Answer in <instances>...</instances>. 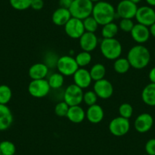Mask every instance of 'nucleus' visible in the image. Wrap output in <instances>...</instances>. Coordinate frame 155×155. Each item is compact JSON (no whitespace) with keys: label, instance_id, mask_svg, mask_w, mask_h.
I'll return each instance as SVG.
<instances>
[{"label":"nucleus","instance_id":"obj_27","mask_svg":"<svg viewBox=\"0 0 155 155\" xmlns=\"http://www.w3.org/2000/svg\"><path fill=\"white\" fill-rule=\"evenodd\" d=\"M74 59L79 68H84L91 62L92 56L89 52L81 51L78 53Z\"/></svg>","mask_w":155,"mask_h":155},{"label":"nucleus","instance_id":"obj_17","mask_svg":"<svg viewBox=\"0 0 155 155\" xmlns=\"http://www.w3.org/2000/svg\"><path fill=\"white\" fill-rule=\"evenodd\" d=\"M104 118V109L99 104H94L88 107L86 111V119L93 124H98Z\"/></svg>","mask_w":155,"mask_h":155},{"label":"nucleus","instance_id":"obj_44","mask_svg":"<svg viewBox=\"0 0 155 155\" xmlns=\"http://www.w3.org/2000/svg\"><path fill=\"white\" fill-rule=\"evenodd\" d=\"M0 155H2V153H1V150H0Z\"/></svg>","mask_w":155,"mask_h":155},{"label":"nucleus","instance_id":"obj_32","mask_svg":"<svg viewBox=\"0 0 155 155\" xmlns=\"http://www.w3.org/2000/svg\"><path fill=\"white\" fill-rule=\"evenodd\" d=\"M119 113L120 116H122L123 118H131L133 114V107L130 104L123 103L119 107Z\"/></svg>","mask_w":155,"mask_h":155},{"label":"nucleus","instance_id":"obj_4","mask_svg":"<svg viewBox=\"0 0 155 155\" xmlns=\"http://www.w3.org/2000/svg\"><path fill=\"white\" fill-rule=\"evenodd\" d=\"M94 8V2L91 0H74L68 8L71 17L84 20L91 15Z\"/></svg>","mask_w":155,"mask_h":155},{"label":"nucleus","instance_id":"obj_37","mask_svg":"<svg viewBox=\"0 0 155 155\" xmlns=\"http://www.w3.org/2000/svg\"><path fill=\"white\" fill-rule=\"evenodd\" d=\"M44 0H33L31 2V8L35 11H40L44 8Z\"/></svg>","mask_w":155,"mask_h":155},{"label":"nucleus","instance_id":"obj_7","mask_svg":"<svg viewBox=\"0 0 155 155\" xmlns=\"http://www.w3.org/2000/svg\"><path fill=\"white\" fill-rule=\"evenodd\" d=\"M50 87L47 80L38 79L32 80L28 85V92L30 94L35 98H43L49 94Z\"/></svg>","mask_w":155,"mask_h":155},{"label":"nucleus","instance_id":"obj_45","mask_svg":"<svg viewBox=\"0 0 155 155\" xmlns=\"http://www.w3.org/2000/svg\"><path fill=\"white\" fill-rule=\"evenodd\" d=\"M154 56H155V51H154Z\"/></svg>","mask_w":155,"mask_h":155},{"label":"nucleus","instance_id":"obj_12","mask_svg":"<svg viewBox=\"0 0 155 155\" xmlns=\"http://www.w3.org/2000/svg\"><path fill=\"white\" fill-rule=\"evenodd\" d=\"M93 88V91L95 92L97 97L101 99H109L113 94V84L110 81L105 78L95 81Z\"/></svg>","mask_w":155,"mask_h":155},{"label":"nucleus","instance_id":"obj_30","mask_svg":"<svg viewBox=\"0 0 155 155\" xmlns=\"http://www.w3.org/2000/svg\"><path fill=\"white\" fill-rule=\"evenodd\" d=\"M0 150L2 155H14L16 151V147L12 141H3L0 142Z\"/></svg>","mask_w":155,"mask_h":155},{"label":"nucleus","instance_id":"obj_8","mask_svg":"<svg viewBox=\"0 0 155 155\" xmlns=\"http://www.w3.org/2000/svg\"><path fill=\"white\" fill-rule=\"evenodd\" d=\"M130 129V122L129 119L118 116L113 119L109 124L110 132L116 137H121L126 135Z\"/></svg>","mask_w":155,"mask_h":155},{"label":"nucleus","instance_id":"obj_21","mask_svg":"<svg viewBox=\"0 0 155 155\" xmlns=\"http://www.w3.org/2000/svg\"><path fill=\"white\" fill-rule=\"evenodd\" d=\"M66 117L70 122L75 124L82 123L86 118V112L80 105L69 107Z\"/></svg>","mask_w":155,"mask_h":155},{"label":"nucleus","instance_id":"obj_34","mask_svg":"<svg viewBox=\"0 0 155 155\" xmlns=\"http://www.w3.org/2000/svg\"><path fill=\"white\" fill-rule=\"evenodd\" d=\"M97 96L94 91H87L85 93H84L83 101L85 103L86 105L90 107V106L94 105L97 104Z\"/></svg>","mask_w":155,"mask_h":155},{"label":"nucleus","instance_id":"obj_14","mask_svg":"<svg viewBox=\"0 0 155 155\" xmlns=\"http://www.w3.org/2000/svg\"><path fill=\"white\" fill-rule=\"evenodd\" d=\"M74 84L81 89L87 88L91 84L92 78L90 71L84 68H79L73 74Z\"/></svg>","mask_w":155,"mask_h":155},{"label":"nucleus","instance_id":"obj_43","mask_svg":"<svg viewBox=\"0 0 155 155\" xmlns=\"http://www.w3.org/2000/svg\"><path fill=\"white\" fill-rule=\"evenodd\" d=\"M91 2H95V3H96V2H100V1H101V0H91Z\"/></svg>","mask_w":155,"mask_h":155},{"label":"nucleus","instance_id":"obj_10","mask_svg":"<svg viewBox=\"0 0 155 155\" xmlns=\"http://www.w3.org/2000/svg\"><path fill=\"white\" fill-rule=\"evenodd\" d=\"M138 6L130 0H122L116 8V13L122 18L132 19L135 17Z\"/></svg>","mask_w":155,"mask_h":155},{"label":"nucleus","instance_id":"obj_23","mask_svg":"<svg viewBox=\"0 0 155 155\" xmlns=\"http://www.w3.org/2000/svg\"><path fill=\"white\" fill-rule=\"evenodd\" d=\"M119 26L114 22L107 24V25L103 26L102 30H101V34L104 39L107 38H115L116 34L119 32Z\"/></svg>","mask_w":155,"mask_h":155},{"label":"nucleus","instance_id":"obj_47","mask_svg":"<svg viewBox=\"0 0 155 155\" xmlns=\"http://www.w3.org/2000/svg\"></svg>","mask_w":155,"mask_h":155},{"label":"nucleus","instance_id":"obj_3","mask_svg":"<svg viewBox=\"0 0 155 155\" xmlns=\"http://www.w3.org/2000/svg\"><path fill=\"white\" fill-rule=\"evenodd\" d=\"M100 49L104 57L108 60H116L120 57L123 52L121 43L116 38L103 39Z\"/></svg>","mask_w":155,"mask_h":155},{"label":"nucleus","instance_id":"obj_20","mask_svg":"<svg viewBox=\"0 0 155 155\" xmlns=\"http://www.w3.org/2000/svg\"><path fill=\"white\" fill-rule=\"evenodd\" d=\"M71 18V15L68 8L59 7L53 12L52 15V21L57 26H65Z\"/></svg>","mask_w":155,"mask_h":155},{"label":"nucleus","instance_id":"obj_42","mask_svg":"<svg viewBox=\"0 0 155 155\" xmlns=\"http://www.w3.org/2000/svg\"><path fill=\"white\" fill-rule=\"evenodd\" d=\"M131 2H133V3H135V4H136V5H138V3H140V2H141V1H142V0H130Z\"/></svg>","mask_w":155,"mask_h":155},{"label":"nucleus","instance_id":"obj_11","mask_svg":"<svg viewBox=\"0 0 155 155\" xmlns=\"http://www.w3.org/2000/svg\"><path fill=\"white\" fill-rule=\"evenodd\" d=\"M135 18L138 24L150 27L155 23V10L149 5L139 7Z\"/></svg>","mask_w":155,"mask_h":155},{"label":"nucleus","instance_id":"obj_28","mask_svg":"<svg viewBox=\"0 0 155 155\" xmlns=\"http://www.w3.org/2000/svg\"><path fill=\"white\" fill-rule=\"evenodd\" d=\"M12 97V89L6 84L0 85V104L7 105Z\"/></svg>","mask_w":155,"mask_h":155},{"label":"nucleus","instance_id":"obj_24","mask_svg":"<svg viewBox=\"0 0 155 155\" xmlns=\"http://www.w3.org/2000/svg\"><path fill=\"white\" fill-rule=\"evenodd\" d=\"M90 74L93 81H97L104 78L106 75V68L103 64L96 63L91 68Z\"/></svg>","mask_w":155,"mask_h":155},{"label":"nucleus","instance_id":"obj_15","mask_svg":"<svg viewBox=\"0 0 155 155\" xmlns=\"http://www.w3.org/2000/svg\"><path fill=\"white\" fill-rule=\"evenodd\" d=\"M130 34L134 41H135L138 44H143L146 43L150 36L148 27L138 23L134 25Z\"/></svg>","mask_w":155,"mask_h":155},{"label":"nucleus","instance_id":"obj_39","mask_svg":"<svg viewBox=\"0 0 155 155\" xmlns=\"http://www.w3.org/2000/svg\"><path fill=\"white\" fill-rule=\"evenodd\" d=\"M148 78L150 79V82L151 83H155V67L152 68L150 70L148 74Z\"/></svg>","mask_w":155,"mask_h":155},{"label":"nucleus","instance_id":"obj_5","mask_svg":"<svg viewBox=\"0 0 155 155\" xmlns=\"http://www.w3.org/2000/svg\"><path fill=\"white\" fill-rule=\"evenodd\" d=\"M56 67L58 71L64 76L73 75L79 68L75 59L70 56H62L58 58Z\"/></svg>","mask_w":155,"mask_h":155},{"label":"nucleus","instance_id":"obj_40","mask_svg":"<svg viewBox=\"0 0 155 155\" xmlns=\"http://www.w3.org/2000/svg\"><path fill=\"white\" fill-rule=\"evenodd\" d=\"M149 31H150V35L155 38V23H153V25L149 27Z\"/></svg>","mask_w":155,"mask_h":155},{"label":"nucleus","instance_id":"obj_31","mask_svg":"<svg viewBox=\"0 0 155 155\" xmlns=\"http://www.w3.org/2000/svg\"><path fill=\"white\" fill-rule=\"evenodd\" d=\"M82 21L83 25H84V30H85V32L94 33L95 31H97L98 26H99L97 21L94 18V17L92 15L84 18V20H82Z\"/></svg>","mask_w":155,"mask_h":155},{"label":"nucleus","instance_id":"obj_22","mask_svg":"<svg viewBox=\"0 0 155 155\" xmlns=\"http://www.w3.org/2000/svg\"><path fill=\"white\" fill-rule=\"evenodd\" d=\"M142 101L147 106L155 107V83L147 84L141 92Z\"/></svg>","mask_w":155,"mask_h":155},{"label":"nucleus","instance_id":"obj_18","mask_svg":"<svg viewBox=\"0 0 155 155\" xmlns=\"http://www.w3.org/2000/svg\"><path fill=\"white\" fill-rule=\"evenodd\" d=\"M49 72V67L45 63L37 62L30 67L28 74L32 80L45 79Z\"/></svg>","mask_w":155,"mask_h":155},{"label":"nucleus","instance_id":"obj_16","mask_svg":"<svg viewBox=\"0 0 155 155\" xmlns=\"http://www.w3.org/2000/svg\"><path fill=\"white\" fill-rule=\"evenodd\" d=\"M98 44V38L94 33L84 32L79 38V45L82 51L91 53L97 48Z\"/></svg>","mask_w":155,"mask_h":155},{"label":"nucleus","instance_id":"obj_6","mask_svg":"<svg viewBox=\"0 0 155 155\" xmlns=\"http://www.w3.org/2000/svg\"><path fill=\"white\" fill-rule=\"evenodd\" d=\"M83 89L74 84L68 85L64 92V101L69 107L80 105L83 102Z\"/></svg>","mask_w":155,"mask_h":155},{"label":"nucleus","instance_id":"obj_26","mask_svg":"<svg viewBox=\"0 0 155 155\" xmlns=\"http://www.w3.org/2000/svg\"><path fill=\"white\" fill-rule=\"evenodd\" d=\"M47 81H48L50 88L59 89L63 85L65 78H64V75H62L61 73L55 72L48 78Z\"/></svg>","mask_w":155,"mask_h":155},{"label":"nucleus","instance_id":"obj_2","mask_svg":"<svg viewBox=\"0 0 155 155\" xmlns=\"http://www.w3.org/2000/svg\"><path fill=\"white\" fill-rule=\"evenodd\" d=\"M91 15L97 21L99 25H107L113 22L116 15V8L111 3L106 1H100L94 4Z\"/></svg>","mask_w":155,"mask_h":155},{"label":"nucleus","instance_id":"obj_13","mask_svg":"<svg viewBox=\"0 0 155 155\" xmlns=\"http://www.w3.org/2000/svg\"><path fill=\"white\" fill-rule=\"evenodd\" d=\"M153 125V116L147 113H141L135 119L134 126L139 133H146L151 129Z\"/></svg>","mask_w":155,"mask_h":155},{"label":"nucleus","instance_id":"obj_9","mask_svg":"<svg viewBox=\"0 0 155 155\" xmlns=\"http://www.w3.org/2000/svg\"><path fill=\"white\" fill-rule=\"evenodd\" d=\"M65 34L71 39H79L85 32L82 20L71 17L64 26Z\"/></svg>","mask_w":155,"mask_h":155},{"label":"nucleus","instance_id":"obj_36","mask_svg":"<svg viewBox=\"0 0 155 155\" xmlns=\"http://www.w3.org/2000/svg\"><path fill=\"white\" fill-rule=\"evenodd\" d=\"M145 151L147 155H155V138H150L145 144Z\"/></svg>","mask_w":155,"mask_h":155},{"label":"nucleus","instance_id":"obj_19","mask_svg":"<svg viewBox=\"0 0 155 155\" xmlns=\"http://www.w3.org/2000/svg\"><path fill=\"white\" fill-rule=\"evenodd\" d=\"M13 123V115L7 105L0 104V131L9 129Z\"/></svg>","mask_w":155,"mask_h":155},{"label":"nucleus","instance_id":"obj_35","mask_svg":"<svg viewBox=\"0 0 155 155\" xmlns=\"http://www.w3.org/2000/svg\"><path fill=\"white\" fill-rule=\"evenodd\" d=\"M134 24L132 19H127V18H122L121 21L119 24V28L123 32L130 33L133 28Z\"/></svg>","mask_w":155,"mask_h":155},{"label":"nucleus","instance_id":"obj_38","mask_svg":"<svg viewBox=\"0 0 155 155\" xmlns=\"http://www.w3.org/2000/svg\"><path fill=\"white\" fill-rule=\"evenodd\" d=\"M73 1L74 0H59V6L62 7V8H69L70 6L72 4Z\"/></svg>","mask_w":155,"mask_h":155},{"label":"nucleus","instance_id":"obj_1","mask_svg":"<svg viewBox=\"0 0 155 155\" xmlns=\"http://www.w3.org/2000/svg\"><path fill=\"white\" fill-rule=\"evenodd\" d=\"M127 59L131 67L135 69H142L148 65L150 61V53L147 47L142 44L132 47L128 52Z\"/></svg>","mask_w":155,"mask_h":155},{"label":"nucleus","instance_id":"obj_33","mask_svg":"<svg viewBox=\"0 0 155 155\" xmlns=\"http://www.w3.org/2000/svg\"><path fill=\"white\" fill-rule=\"evenodd\" d=\"M69 107V106L65 101H61V102L58 103L55 107V113L56 116H59V117H65L67 116Z\"/></svg>","mask_w":155,"mask_h":155},{"label":"nucleus","instance_id":"obj_29","mask_svg":"<svg viewBox=\"0 0 155 155\" xmlns=\"http://www.w3.org/2000/svg\"><path fill=\"white\" fill-rule=\"evenodd\" d=\"M33 0H9V3L14 9L24 11L31 8Z\"/></svg>","mask_w":155,"mask_h":155},{"label":"nucleus","instance_id":"obj_41","mask_svg":"<svg viewBox=\"0 0 155 155\" xmlns=\"http://www.w3.org/2000/svg\"><path fill=\"white\" fill-rule=\"evenodd\" d=\"M147 5L150 7H155V0H145Z\"/></svg>","mask_w":155,"mask_h":155},{"label":"nucleus","instance_id":"obj_46","mask_svg":"<svg viewBox=\"0 0 155 155\" xmlns=\"http://www.w3.org/2000/svg\"></svg>","mask_w":155,"mask_h":155},{"label":"nucleus","instance_id":"obj_25","mask_svg":"<svg viewBox=\"0 0 155 155\" xmlns=\"http://www.w3.org/2000/svg\"><path fill=\"white\" fill-rule=\"evenodd\" d=\"M130 67L131 65L127 58H118L115 60L113 64V68L118 74H125L129 71Z\"/></svg>","mask_w":155,"mask_h":155}]
</instances>
